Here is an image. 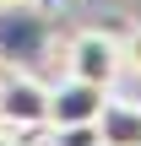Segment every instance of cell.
I'll return each mask as SVG.
<instances>
[{"label": "cell", "instance_id": "obj_1", "mask_svg": "<svg viewBox=\"0 0 141 146\" xmlns=\"http://www.w3.org/2000/svg\"><path fill=\"white\" fill-rule=\"evenodd\" d=\"M54 54V16L38 0L0 5V70H38Z\"/></svg>", "mask_w": 141, "mask_h": 146}, {"label": "cell", "instance_id": "obj_2", "mask_svg": "<svg viewBox=\"0 0 141 146\" xmlns=\"http://www.w3.org/2000/svg\"><path fill=\"white\" fill-rule=\"evenodd\" d=\"M0 125L11 135H33L49 125V81L38 70H0Z\"/></svg>", "mask_w": 141, "mask_h": 146}, {"label": "cell", "instance_id": "obj_3", "mask_svg": "<svg viewBox=\"0 0 141 146\" xmlns=\"http://www.w3.org/2000/svg\"><path fill=\"white\" fill-rule=\"evenodd\" d=\"M60 60H65L71 76L98 81V87H114V81L125 76V49H120V38L103 33V27H82V33H71Z\"/></svg>", "mask_w": 141, "mask_h": 146}, {"label": "cell", "instance_id": "obj_4", "mask_svg": "<svg viewBox=\"0 0 141 146\" xmlns=\"http://www.w3.org/2000/svg\"><path fill=\"white\" fill-rule=\"evenodd\" d=\"M114 87H98V81H82V76H60V81H49V125H98V114H103V98H109ZM43 125V130H49Z\"/></svg>", "mask_w": 141, "mask_h": 146}, {"label": "cell", "instance_id": "obj_5", "mask_svg": "<svg viewBox=\"0 0 141 146\" xmlns=\"http://www.w3.org/2000/svg\"><path fill=\"white\" fill-rule=\"evenodd\" d=\"M98 141L103 146H141V103L109 92L103 114H98Z\"/></svg>", "mask_w": 141, "mask_h": 146}, {"label": "cell", "instance_id": "obj_6", "mask_svg": "<svg viewBox=\"0 0 141 146\" xmlns=\"http://www.w3.org/2000/svg\"><path fill=\"white\" fill-rule=\"evenodd\" d=\"M43 146H103V141H98V125H49Z\"/></svg>", "mask_w": 141, "mask_h": 146}, {"label": "cell", "instance_id": "obj_7", "mask_svg": "<svg viewBox=\"0 0 141 146\" xmlns=\"http://www.w3.org/2000/svg\"><path fill=\"white\" fill-rule=\"evenodd\" d=\"M120 49H125V70H136V76H141V22L120 38Z\"/></svg>", "mask_w": 141, "mask_h": 146}, {"label": "cell", "instance_id": "obj_8", "mask_svg": "<svg viewBox=\"0 0 141 146\" xmlns=\"http://www.w3.org/2000/svg\"><path fill=\"white\" fill-rule=\"evenodd\" d=\"M11 141H16V135H11V130H5V125H0V146H11Z\"/></svg>", "mask_w": 141, "mask_h": 146}, {"label": "cell", "instance_id": "obj_9", "mask_svg": "<svg viewBox=\"0 0 141 146\" xmlns=\"http://www.w3.org/2000/svg\"><path fill=\"white\" fill-rule=\"evenodd\" d=\"M0 5H11V0H0Z\"/></svg>", "mask_w": 141, "mask_h": 146}, {"label": "cell", "instance_id": "obj_10", "mask_svg": "<svg viewBox=\"0 0 141 146\" xmlns=\"http://www.w3.org/2000/svg\"><path fill=\"white\" fill-rule=\"evenodd\" d=\"M11 146H16V141H11Z\"/></svg>", "mask_w": 141, "mask_h": 146}]
</instances>
